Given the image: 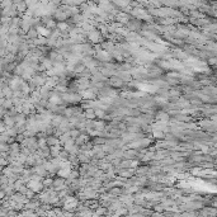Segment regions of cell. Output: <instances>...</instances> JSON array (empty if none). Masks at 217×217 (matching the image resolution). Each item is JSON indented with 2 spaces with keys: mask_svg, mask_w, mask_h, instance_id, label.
<instances>
[{
  "mask_svg": "<svg viewBox=\"0 0 217 217\" xmlns=\"http://www.w3.org/2000/svg\"><path fill=\"white\" fill-rule=\"evenodd\" d=\"M78 199L75 197H70L68 196L65 199H63V208L68 209V211H72L75 207H78Z\"/></svg>",
  "mask_w": 217,
  "mask_h": 217,
  "instance_id": "1",
  "label": "cell"
},
{
  "mask_svg": "<svg viewBox=\"0 0 217 217\" xmlns=\"http://www.w3.org/2000/svg\"><path fill=\"white\" fill-rule=\"evenodd\" d=\"M29 189H32L33 192H41V189L43 188V184L41 182H34V180H29L28 182V186Z\"/></svg>",
  "mask_w": 217,
  "mask_h": 217,
  "instance_id": "2",
  "label": "cell"
},
{
  "mask_svg": "<svg viewBox=\"0 0 217 217\" xmlns=\"http://www.w3.org/2000/svg\"><path fill=\"white\" fill-rule=\"evenodd\" d=\"M97 57L99 60H102V61H109V60L112 59V55L108 52V51H98Z\"/></svg>",
  "mask_w": 217,
  "mask_h": 217,
  "instance_id": "3",
  "label": "cell"
},
{
  "mask_svg": "<svg viewBox=\"0 0 217 217\" xmlns=\"http://www.w3.org/2000/svg\"><path fill=\"white\" fill-rule=\"evenodd\" d=\"M89 40L91 41L93 43H97V42H100V32L99 31H93L89 33Z\"/></svg>",
  "mask_w": 217,
  "mask_h": 217,
  "instance_id": "4",
  "label": "cell"
},
{
  "mask_svg": "<svg viewBox=\"0 0 217 217\" xmlns=\"http://www.w3.org/2000/svg\"><path fill=\"white\" fill-rule=\"evenodd\" d=\"M66 187V183H65V179H55L53 180V188H55V190H61L63 188Z\"/></svg>",
  "mask_w": 217,
  "mask_h": 217,
  "instance_id": "5",
  "label": "cell"
},
{
  "mask_svg": "<svg viewBox=\"0 0 217 217\" xmlns=\"http://www.w3.org/2000/svg\"><path fill=\"white\" fill-rule=\"evenodd\" d=\"M84 116H85V118H88V119H91V118L95 117V111L93 109V108H89V109L85 111Z\"/></svg>",
  "mask_w": 217,
  "mask_h": 217,
  "instance_id": "6",
  "label": "cell"
},
{
  "mask_svg": "<svg viewBox=\"0 0 217 217\" xmlns=\"http://www.w3.org/2000/svg\"><path fill=\"white\" fill-rule=\"evenodd\" d=\"M104 127H106V123L104 122H94V128H95V131H98V132H102V131L104 130Z\"/></svg>",
  "mask_w": 217,
  "mask_h": 217,
  "instance_id": "7",
  "label": "cell"
},
{
  "mask_svg": "<svg viewBox=\"0 0 217 217\" xmlns=\"http://www.w3.org/2000/svg\"><path fill=\"white\" fill-rule=\"evenodd\" d=\"M106 213H108V208H106V207H98L97 211H95V215L97 216H103V215H106Z\"/></svg>",
  "mask_w": 217,
  "mask_h": 217,
  "instance_id": "8",
  "label": "cell"
},
{
  "mask_svg": "<svg viewBox=\"0 0 217 217\" xmlns=\"http://www.w3.org/2000/svg\"><path fill=\"white\" fill-rule=\"evenodd\" d=\"M37 36H38V32L34 29V28H31V29L28 31V37L32 38V40H36Z\"/></svg>",
  "mask_w": 217,
  "mask_h": 217,
  "instance_id": "9",
  "label": "cell"
},
{
  "mask_svg": "<svg viewBox=\"0 0 217 217\" xmlns=\"http://www.w3.org/2000/svg\"><path fill=\"white\" fill-rule=\"evenodd\" d=\"M137 154H136V151L135 150H130V151H126L124 152V156L123 158H127V159H132V158H135Z\"/></svg>",
  "mask_w": 217,
  "mask_h": 217,
  "instance_id": "10",
  "label": "cell"
},
{
  "mask_svg": "<svg viewBox=\"0 0 217 217\" xmlns=\"http://www.w3.org/2000/svg\"><path fill=\"white\" fill-rule=\"evenodd\" d=\"M111 84H112V85H114V87H119V85H122V84H123V80H122V79H117V78H114L113 80H111Z\"/></svg>",
  "mask_w": 217,
  "mask_h": 217,
  "instance_id": "11",
  "label": "cell"
},
{
  "mask_svg": "<svg viewBox=\"0 0 217 217\" xmlns=\"http://www.w3.org/2000/svg\"><path fill=\"white\" fill-rule=\"evenodd\" d=\"M95 111V116H98V117H104V111L102 109V108H97V109H94Z\"/></svg>",
  "mask_w": 217,
  "mask_h": 217,
  "instance_id": "12",
  "label": "cell"
},
{
  "mask_svg": "<svg viewBox=\"0 0 217 217\" xmlns=\"http://www.w3.org/2000/svg\"><path fill=\"white\" fill-rule=\"evenodd\" d=\"M146 171H149V168H140L139 170H137V174H139V175H145Z\"/></svg>",
  "mask_w": 217,
  "mask_h": 217,
  "instance_id": "13",
  "label": "cell"
},
{
  "mask_svg": "<svg viewBox=\"0 0 217 217\" xmlns=\"http://www.w3.org/2000/svg\"><path fill=\"white\" fill-rule=\"evenodd\" d=\"M57 27H59L60 29H68L69 25H68V23H66V22H62V23H59V24H57Z\"/></svg>",
  "mask_w": 217,
  "mask_h": 217,
  "instance_id": "14",
  "label": "cell"
}]
</instances>
